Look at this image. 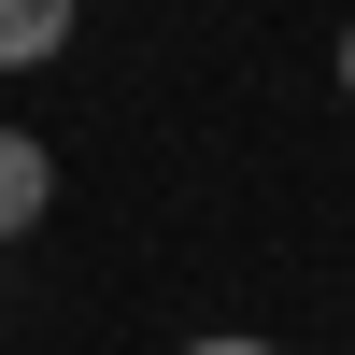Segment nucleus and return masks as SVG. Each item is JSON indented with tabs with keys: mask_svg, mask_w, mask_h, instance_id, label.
I'll list each match as a JSON object with an SVG mask.
<instances>
[{
	"mask_svg": "<svg viewBox=\"0 0 355 355\" xmlns=\"http://www.w3.org/2000/svg\"><path fill=\"white\" fill-rule=\"evenodd\" d=\"M43 199H57V157L28 128H0V242H28V227H43Z\"/></svg>",
	"mask_w": 355,
	"mask_h": 355,
	"instance_id": "f257e3e1",
	"label": "nucleus"
},
{
	"mask_svg": "<svg viewBox=\"0 0 355 355\" xmlns=\"http://www.w3.org/2000/svg\"><path fill=\"white\" fill-rule=\"evenodd\" d=\"M71 43V0H0V71H43Z\"/></svg>",
	"mask_w": 355,
	"mask_h": 355,
	"instance_id": "f03ea898",
	"label": "nucleus"
},
{
	"mask_svg": "<svg viewBox=\"0 0 355 355\" xmlns=\"http://www.w3.org/2000/svg\"><path fill=\"white\" fill-rule=\"evenodd\" d=\"M185 355H270V341H242V327H214V341H185Z\"/></svg>",
	"mask_w": 355,
	"mask_h": 355,
	"instance_id": "7ed1b4c3",
	"label": "nucleus"
},
{
	"mask_svg": "<svg viewBox=\"0 0 355 355\" xmlns=\"http://www.w3.org/2000/svg\"><path fill=\"white\" fill-rule=\"evenodd\" d=\"M341 100H355V15H341Z\"/></svg>",
	"mask_w": 355,
	"mask_h": 355,
	"instance_id": "20e7f679",
	"label": "nucleus"
}]
</instances>
